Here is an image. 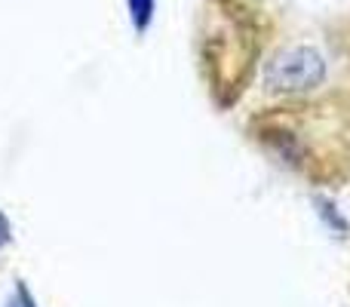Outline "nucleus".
Listing matches in <instances>:
<instances>
[{"label":"nucleus","instance_id":"f257e3e1","mask_svg":"<svg viewBox=\"0 0 350 307\" xmlns=\"http://www.w3.org/2000/svg\"><path fill=\"white\" fill-rule=\"evenodd\" d=\"M255 126L261 145L308 178L338 185L350 175V98L273 108Z\"/></svg>","mask_w":350,"mask_h":307},{"label":"nucleus","instance_id":"f03ea898","mask_svg":"<svg viewBox=\"0 0 350 307\" xmlns=\"http://www.w3.org/2000/svg\"><path fill=\"white\" fill-rule=\"evenodd\" d=\"M323 80V62L310 49H292L267 68V83L273 90H308Z\"/></svg>","mask_w":350,"mask_h":307}]
</instances>
